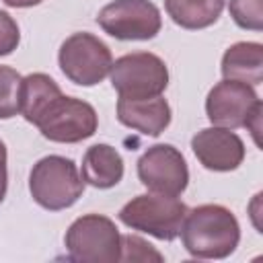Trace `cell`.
Instances as JSON below:
<instances>
[{
    "instance_id": "d6986e66",
    "label": "cell",
    "mask_w": 263,
    "mask_h": 263,
    "mask_svg": "<svg viewBox=\"0 0 263 263\" xmlns=\"http://www.w3.org/2000/svg\"><path fill=\"white\" fill-rule=\"evenodd\" d=\"M162 261L164 257L144 238L136 234H121V253L119 261Z\"/></svg>"
},
{
    "instance_id": "ac0fdd59",
    "label": "cell",
    "mask_w": 263,
    "mask_h": 263,
    "mask_svg": "<svg viewBox=\"0 0 263 263\" xmlns=\"http://www.w3.org/2000/svg\"><path fill=\"white\" fill-rule=\"evenodd\" d=\"M228 12L240 29L263 31V0H230Z\"/></svg>"
},
{
    "instance_id": "ba28073f",
    "label": "cell",
    "mask_w": 263,
    "mask_h": 263,
    "mask_svg": "<svg viewBox=\"0 0 263 263\" xmlns=\"http://www.w3.org/2000/svg\"><path fill=\"white\" fill-rule=\"evenodd\" d=\"M99 27L119 41H148L162 29V16L150 0H113L99 10Z\"/></svg>"
},
{
    "instance_id": "52a82bcc",
    "label": "cell",
    "mask_w": 263,
    "mask_h": 263,
    "mask_svg": "<svg viewBox=\"0 0 263 263\" xmlns=\"http://www.w3.org/2000/svg\"><path fill=\"white\" fill-rule=\"evenodd\" d=\"M35 125L49 142L76 144L95 136L99 127V115L90 103L60 95L49 103Z\"/></svg>"
},
{
    "instance_id": "e0dca14e",
    "label": "cell",
    "mask_w": 263,
    "mask_h": 263,
    "mask_svg": "<svg viewBox=\"0 0 263 263\" xmlns=\"http://www.w3.org/2000/svg\"><path fill=\"white\" fill-rule=\"evenodd\" d=\"M21 82L23 76L14 68L0 66V119L21 113Z\"/></svg>"
},
{
    "instance_id": "277c9868",
    "label": "cell",
    "mask_w": 263,
    "mask_h": 263,
    "mask_svg": "<svg viewBox=\"0 0 263 263\" xmlns=\"http://www.w3.org/2000/svg\"><path fill=\"white\" fill-rule=\"evenodd\" d=\"M64 245L72 261L115 263L121 253V234L111 218L103 214H84L68 226Z\"/></svg>"
},
{
    "instance_id": "9c48e42d",
    "label": "cell",
    "mask_w": 263,
    "mask_h": 263,
    "mask_svg": "<svg viewBox=\"0 0 263 263\" xmlns=\"http://www.w3.org/2000/svg\"><path fill=\"white\" fill-rule=\"evenodd\" d=\"M138 179L152 193L179 197L189 185L187 160L179 148L154 144L138 158Z\"/></svg>"
},
{
    "instance_id": "7c38bea8",
    "label": "cell",
    "mask_w": 263,
    "mask_h": 263,
    "mask_svg": "<svg viewBox=\"0 0 263 263\" xmlns=\"http://www.w3.org/2000/svg\"><path fill=\"white\" fill-rule=\"evenodd\" d=\"M171 105L162 95L152 97V99H140V101H129V99H117V119L121 125L140 132L142 136L156 138L160 136L168 125H171Z\"/></svg>"
},
{
    "instance_id": "30bf717a",
    "label": "cell",
    "mask_w": 263,
    "mask_h": 263,
    "mask_svg": "<svg viewBox=\"0 0 263 263\" xmlns=\"http://www.w3.org/2000/svg\"><path fill=\"white\" fill-rule=\"evenodd\" d=\"M263 103L255 92V86L238 80H220L205 97V115L212 125L238 129L245 127L249 117Z\"/></svg>"
},
{
    "instance_id": "ffe728a7",
    "label": "cell",
    "mask_w": 263,
    "mask_h": 263,
    "mask_svg": "<svg viewBox=\"0 0 263 263\" xmlns=\"http://www.w3.org/2000/svg\"><path fill=\"white\" fill-rule=\"evenodd\" d=\"M21 43V29L16 21L6 12L0 10V58L10 55Z\"/></svg>"
},
{
    "instance_id": "7a4b0ae2",
    "label": "cell",
    "mask_w": 263,
    "mask_h": 263,
    "mask_svg": "<svg viewBox=\"0 0 263 263\" xmlns=\"http://www.w3.org/2000/svg\"><path fill=\"white\" fill-rule=\"evenodd\" d=\"M86 183L72 158L49 154L37 160L29 173V193L37 205L49 212H60L74 205Z\"/></svg>"
},
{
    "instance_id": "5bb4252c",
    "label": "cell",
    "mask_w": 263,
    "mask_h": 263,
    "mask_svg": "<svg viewBox=\"0 0 263 263\" xmlns=\"http://www.w3.org/2000/svg\"><path fill=\"white\" fill-rule=\"evenodd\" d=\"M222 76L251 86L263 82V45L259 41H238L222 55Z\"/></svg>"
},
{
    "instance_id": "5b68a950",
    "label": "cell",
    "mask_w": 263,
    "mask_h": 263,
    "mask_svg": "<svg viewBox=\"0 0 263 263\" xmlns=\"http://www.w3.org/2000/svg\"><path fill=\"white\" fill-rule=\"evenodd\" d=\"M109 78L121 99H152L166 90L168 68L164 60L150 51H134L111 64Z\"/></svg>"
},
{
    "instance_id": "9a60e30c",
    "label": "cell",
    "mask_w": 263,
    "mask_h": 263,
    "mask_svg": "<svg viewBox=\"0 0 263 263\" xmlns=\"http://www.w3.org/2000/svg\"><path fill=\"white\" fill-rule=\"evenodd\" d=\"M224 4L226 0H164L171 21L189 31L212 27L220 18Z\"/></svg>"
},
{
    "instance_id": "2e32d148",
    "label": "cell",
    "mask_w": 263,
    "mask_h": 263,
    "mask_svg": "<svg viewBox=\"0 0 263 263\" xmlns=\"http://www.w3.org/2000/svg\"><path fill=\"white\" fill-rule=\"evenodd\" d=\"M62 95V88L58 82L43 74V72H33L29 76H23L21 82V115L29 123H37V119L43 115V111L49 107L53 99Z\"/></svg>"
},
{
    "instance_id": "7402d4cb",
    "label": "cell",
    "mask_w": 263,
    "mask_h": 263,
    "mask_svg": "<svg viewBox=\"0 0 263 263\" xmlns=\"http://www.w3.org/2000/svg\"><path fill=\"white\" fill-rule=\"evenodd\" d=\"M6 6H12V8H31V6H37L41 4L43 0H2Z\"/></svg>"
},
{
    "instance_id": "44dd1931",
    "label": "cell",
    "mask_w": 263,
    "mask_h": 263,
    "mask_svg": "<svg viewBox=\"0 0 263 263\" xmlns=\"http://www.w3.org/2000/svg\"><path fill=\"white\" fill-rule=\"evenodd\" d=\"M8 154H6V144L0 140V203L6 197V189H8V166H6Z\"/></svg>"
},
{
    "instance_id": "6da1fadb",
    "label": "cell",
    "mask_w": 263,
    "mask_h": 263,
    "mask_svg": "<svg viewBox=\"0 0 263 263\" xmlns=\"http://www.w3.org/2000/svg\"><path fill=\"white\" fill-rule=\"evenodd\" d=\"M179 234L191 257L226 259L240 242V224L228 208L220 203H203L187 210Z\"/></svg>"
},
{
    "instance_id": "8fae6325",
    "label": "cell",
    "mask_w": 263,
    "mask_h": 263,
    "mask_svg": "<svg viewBox=\"0 0 263 263\" xmlns=\"http://www.w3.org/2000/svg\"><path fill=\"white\" fill-rule=\"evenodd\" d=\"M191 150L199 164L214 173L236 171L245 160V142L228 127H203L191 138Z\"/></svg>"
},
{
    "instance_id": "8992f818",
    "label": "cell",
    "mask_w": 263,
    "mask_h": 263,
    "mask_svg": "<svg viewBox=\"0 0 263 263\" xmlns=\"http://www.w3.org/2000/svg\"><path fill=\"white\" fill-rule=\"evenodd\" d=\"M62 74L78 86H95L109 76L113 55L105 41L92 33H72L58 51Z\"/></svg>"
},
{
    "instance_id": "4fadbf2b",
    "label": "cell",
    "mask_w": 263,
    "mask_h": 263,
    "mask_svg": "<svg viewBox=\"0 0 263 263\" xmlns=\"http://www.w3.org/2000/svg\"><path fill=\"white\" fill-rule=\"evenodd\" d=\"M80 177L95 189H111L123 179V158L109 144H92L84 152Z\"/></svg>"
},
{
    "instance_id": "3957f363",
    "label": "cell",
    "mask_w": 263,
    "mask_h": 263,
    "mask_svg": "<svg viewBox=\"0 0 263 263\" xmlns=\"http://www.w3.org/2000/svg\"><path fill=\"white\" fill-rule=\"evenodd\" d=\"M187 210L189 208L179 197L142 193L132 197L117 216L132 230L150 234L158 240H175L181 232Z\"/></svg>"
}]
</instances>
